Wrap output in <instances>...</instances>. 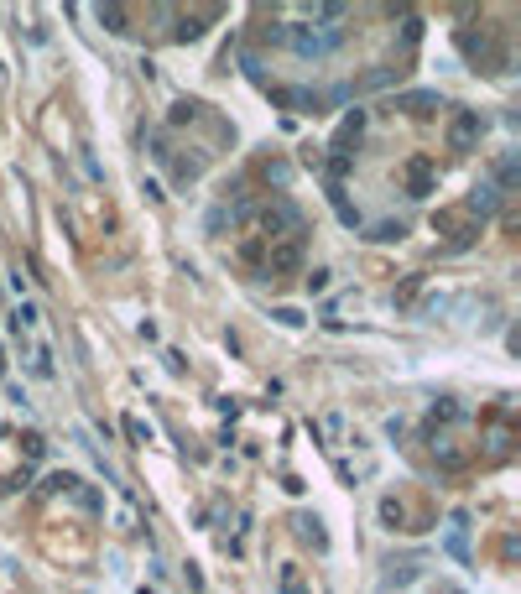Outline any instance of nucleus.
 <instances>
[{
    "instance_id": "obj_1",
    "label": "nucleus",
    "mask_w": 521,
    "mask_h": 594,
    "mask_svg": "<svg viewBox=\"0 0 521 594\" xmlns=\"http://www.w3.org/2000/svg\"><path fill=\"white\" fill-rule=\"evenodd\" d=\"M282 42H292L297 58H323V52H334L344 42V26H329V32H308V26H287Z\"/></svg>"
},
{
    "instance_id": "obj_2",
    "label": "nucleus",
    "mask_w": 521,
    "mask_h": 594,
    "mask_svg": "<svg viewBox=\"0 0 521 594\" xmlns=\"http://www.w3.org/2000/svg\"><path fill=\"white\" fill-rule=\"evenodd\" d=\"M485 131V120H480V110H459V120L449 125V146L453 152H464V146H474V136Z\"/></svg>"
},
{
    "instance_id": "obj_3",
    "label": "nucleus",
    "mask_w": 521,
    "mask_h": 594,
    "mask_svg": "<svg viewBox=\"0 0 521 594\" xmlns=\"http://www.w3.org/2000/svg\"><path fill=\"white\" fill-rule=\"evenodd\" d=\"M464 209H469V214H480V219H490L500 209V193H496V183H480V188L469 193V198H464Z\"/></svg>"
},
{
    "instance_id": "obj_4",
    "label": "nucleus",
    "mask_w": 521,
    "mask_h": 594,
    "mask_svg": "<svg viewBox=\"0 0 521 594\" xmlns=\"http://www.w3.org/2000/svg\"><path fill=\"white\" fill-rule=\"evenodd\" d=\"M396 110H407V115H433V110H443V99L433 94V89H417V94L396 99Z\"/></svg>"
},
{
    "instance_id": "obj_5",
    "label": "nucleus",
    "mask_w": 521,
    "mask_h": 594,
    "mask_svg": "<svg viewBox=\"0 0 521 594\" xmlns=\"http://www.w3.org/2000/svg\"><path fill=\"white\" fill-rule=\"evenodd\" d=\"M297 266H303V245H297V240H287V245H276V250H272L266 272H297Z\"/></svg>"
},
{
    "instance_id": "obj_6",
    "label": "nucleus",
    "mask_w": 521,
    "mask_h": 594,
    "mask_svg": "<svg viewBox=\"0 0 521 594\" xmlns=\"http://www.w3.org/2000/svg\"><path fill=\"white\" fill-rule=\"evenodd\" d=\"M303 214H297V203H276V214H266V235L276 240V229H297Z\"/></svg>"
},
{
    "instance_id": "obj_7",
    "label": "nucleus",
    "mask_w": 521,
    "mask_h": 594,
    "mask_svg": "<svg viewBox=\"0 0 521 594\" xmlns=\"http://www.w3.org/2000/svg\"><path fill=\"white\" fill-rule=\"evenodd\" d=\"M292 526H297V532H303V537H308L313 547H329V537H323V522H318V516H297Z\"/></svg>"
},
{
    "instance_id": "obj_8",
    "label": "nucleus",
    "mask_w": 521,
    "mask_h": 594,
    "mask_svg": "<svg viewBox=\"0 0 521 594\" xmlns=\"http://www.w3.org/2000/svg\"><path fill=\"white\" fill-rule=\"evenodd\" d=\"M427 193H433V167L412 162V198H427Z\"/></svg>"
},
{
    "instance_id": "obj_9",
    "label": "nucleus",
    "mask_w": 521,
    "mask_h": 594,
    "mask_svg": "<svg viewBox=\"0 0 521 594\" xmlns=\"http://www.w3.org/2000/svg\"><path fill=\"white\" fill-rule=\"evenodd\" d=\"M402 235H407V225H402V219H396V225L386 219V225H376L365 240H376V245H391V240H402Z\"/></svg>"
},
{
    "instance_id": "obj_10",
    "label": "nucleus",
    "mask_w": 521,
    "mask_h": 594,
    "mask_svg": "<svg viewBox=\"0 0 521 594\" xmlns=\"http://www.w3.org/2000/svg\"><path fill=\"white\" fill-rule=\"evenodd\" d=\"M380 522H386L391 532H396V526H402V500H391V495L380 500Z\"/></svg>"
},
{
    "instance_id": "obj_11",
    "label": "nucleus",
    "mask_w": 521,
    "mask_h": 594,
    "mask_svg": "<svg viewBox=\"0 0 521 594\" xmlns=\"http://www.w3.org/2000/svg\"><path fill=\"white\" fill-rule=\"evenodd\" d=\"M125 438L130 443H152V428H146L141 417H125Z\"/></svg>"
},
{
    "instance_id": "obj_12",
    "label": "nucleus",
    "mask_w": 521,
    "mask_h": 594,
    "mask_svg": "<svg viewBox=\"0 0 521 594\" xmlns=\"http://www.w3.org/2000/svg\"><path fill=\"white\" fill-rule=\"evenodd\" d=\"M99 21H105L110 32H125V11H120V6H99Z\"/></svg>"
},
{
    "instance_id": "obj_13",
    "label": "nucleus",
    "mask_w": 521,
    "mask_h": 594,
    "mask_svg": "<svg viewBox=\"0 0 521 594\" xmlns=\"http://www.w3.org/2000/svg\"><path fill=\"white\" fill-rule=\"evenodd\" d=\"M172 37H178V42H193V37H203L198 16H183V21H178V32H172Z\"/></svg>"
},
{
    "instance_id": "obj_14",
    "label": "nucleus",
    "mask_w": 521,
    "mask_h": 594,
    "mask_svg": "<svg viewBox=\"0 0 521 594\" xmlns=\"http://www.w3.org/2000/svg\"><path fill=\"white\" fill-rule=\"evenodd\" d=\"M412 579H417L412 563H391V573H386V584H412Z\"/></svg>"
},
{
    "instance_id": "obj_15",
    "label": "nucleus",
    "mask_w": 521,
    "mask_h": 594,
    "mask_svg": "<svg viewBox=\"0 0 521 594\" xmlns=\"http://www.w3.org/2000/svg\"><path fill=\"white\" fill-rule=\"evenodd\" d=\"M11 323H16V329H32V323H37V308H32V303H21V308L11 313Z\"/></svg>"
},
{
    "instance_id": "obj_16",
    "label": "nucleus",
    "mask_w": 521,
    "mask_h": 594,
    "mask_svg": "<svg viewBox=\"0 0 521 594\" xmlns=\"http://www.w3.org/2000/svg\"><path fill=\"white\" fill-rule=\"evenodd\" d=\"M272 318H276V323H287V329H297V323H303V313H297V308H276Z\"/></svg>"
},
{
    "instance_id": "obj_17",
    "label": "nucleus",
    "mask_w": 521,
    "mask_h": 594,
    "mask_svg": "<svg viewBox=\"0 0 521 594\" xmlns=\"http://www.w3.org/2000/svg\"><path fill=\"white\" fill-rule=\"evenodd\" d=\"M198 115V105H193V99H183V105H172V120H193Z\"/></svg>"
},
{
    "instance_id": "obj_18",
    "label": "nucleus",
    "mask_w": 521,
    "mask_h": 594,
    "mask_svg": "<svg viewBox=\"0 0 521 594\" xmlns=\"http://www.w3.org/2000/svg\"><path fill=\"white\" fill-rule=\"evenodd\" d=\"M323 287H329V272H323V266H318V272H308V292H323Z\"/></svg>"
},
{
    "instance_id": "obj_19",
    "label": "nucleus",
    "mask_w": 521,
    "mask_h": 594,
    "mask_svg": "<svg viewBox=\"0 0 521 594\" xmlns=\"http://www.w3.org/2000/svg\"><path fill=\"white\" fill-rule=\"evenodd\" d=\"M21 443H26V459H42V438H37V433H26Z\"/></svg>"
},
{
    "instance_id": "obj_20",
    "label": "nucleus",
    "mask_w": 521,
    "mask_h": 594,
    "mask_svg": "<svg viewBox=\"0 0 521 594\" xmlns=\"http://www.w3.org/2000/svg\"><path fill=\"white\" fill-rule=\"evenodd\" d=\"M438 594H464V589H459V584H438Z\"/></svg>"
}]
</instances>
